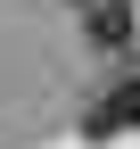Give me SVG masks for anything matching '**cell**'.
Here are the masks:
<instances>
[{
    "instance_id": "obj_1",
    "label": "cell",
    "mask_w": 140,
    "mask_h": 149,
    "mask_svg": "<svg viewBox=\"0 0 140 149\" xmlns=\"http://www.w3.org/2000/svg\"><path fill=\"white\" fill-rule=\"evenodd\" d=\"M82 133L91 141H115V133H140V74H124V83H107L91 108H82Z\"/></svg>"
},
{
    "instance_id": "obj_2",
    "label": "cell",
    "mask_w": 140,
    "mask_h": 149,
    "mask_svg": "<svg viewBox=\"0 0 140 149\" xmlns=\"http://www.w3.org/2000/svg\"><path fill=\"white\" fill-rule=\"evenodd\" d=\"M74 17H82V33H91L99 50H124L132 42V0H74Z\"/></svg>"
}]
</instances>
